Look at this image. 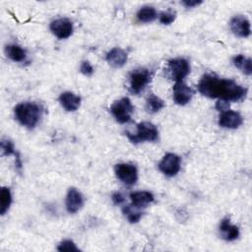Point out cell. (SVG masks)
I'll return each mask as SVG.
<instances>
[{
	"label": "cell",
	"mask_w": 252,
	"mask_h": 252,
	"mask_svg": "<svg viewBox=\"0 0 252 252\" xmlns=\"http://www.w3.org/2000/svg\"><path fill=\"white\" fill-rule=\"evenodd\" d=\"M12 203V194L8 187H2L0 191V213L5 215Z\"/></svg>",
	"instance_id": "603a6c76"
},
{
	"label": "cell",
	"mask_w": 252,
	"mask_h": 252,
	"mask_svg": "<svg viewBox=\"0 0 252 252\" xmlns=\"http://www.w3.org/2000/svg\"><path fill=\"white\" fill-rule=\"evenodd\" d=\"M229 106V103L227 101H223V100H219L216 104V108L220 111H224L227 110Z\"/></svg>",
	"instance_id": "f546056e"
},
{
	"label": "cell",
	"mask_w": 252,
	"mask_h": 252,
	"mask_svg": "<svg viewBox=\"0 0 252 252\" xmlns=\"http://www.w3.org/2000/svg\"><path fill=\"white\" fill-rule=\"evenodd\" d=\"M65 204H66L67 211L70 214H75L83 207L84 197L79 190L72 187L68 190Z\"/></svg>",
	"instance_id": "4fadbf2b"
},
{
	"label": "cell",
	"mask_w": 252,
	"mask_h": 252,
	"mask_svg": "<svg viewBox=\"0 0 252 252\" xmlns=\"http://www.w3.org/2000/svg\"><path fill=\"white\" fill-rule=\"evenodd\" d=\"M198 91L210 98H219L223 101H239L245 98L247 89L230 79L219 78L206 74L198 83Z\"/></svg>",
	"instance_id": "6da1fadb"
},
{
	"label": "cell",
	"mask_w": 252,
	"mask_h": 252,
	"mask_svg": "<svg viewBox=\"0 0 252 252\" xmlns=\"http://www.w3.org/2000/svg\"><path fill=\"white\" fill-rule=\"evenodd\" d=\"M130 199L133 206L142 209L154 202V195L149 191H136L130 194Z\"/></svg>",
	"instance_id": "e0dca14e"
},
{
	"label": "cell",
	"mask_w": 252,
	"mask_h": 252,
	"mask_svg": "<svg viewBox=\"0 0 252 252\" xmlns=\"http://www.w3.org/2000/svg\"><path fill=\"white\" fill-rule=\"evenodd\" d=\"M168 69L171 79L181 82L190 73V64L185 58H174L168 61Z\"/></svg>",
	"instance_id": "8992f818"
},
{
	"label": "cell",
	"mask_w": 252,
	"mask_h": 252,
	"mask_svg": "<svg viewBox=\"0 0 252 252\" xmlns=\"http://www.w3.org/2000/svg\"><path fill=\"white\" fill-rule=\"evenodd\" d=\"M5 53L8 58L15 62H23L26 60V50L18 44H9L5 47Z\"/></svg>",
	"instance_id": "ac0fdd59"
},
{
	"label": "cell",
	"mask_w": 252,
	"mask_h": 252,
	"mask_svg": "<svg viewBox=\"0 0 252 252\" xmlns=\"http://www.w3.org/2000/svg\"><path fill=\"white\" fill-rule=\"evenodd\" d=\"M110 112L118 123L124 124L130 121L132 113L134 112V106L128 97H122L115 100L110 106Z\"/></svg>",
	"instance_id": "5b68a950"
},
{
	"label": "cell",
	"mask_w": 252,
	"mask_h": 252,
	"mask_svg": "<svg viewBox=\"0 0 252 252\" xmlns=\"http://www.w3.org/2000/svg\"><path fill=\"white\" fill-rule=\"evenodd\" d=\"M137 18L142 23H151L158 18V13L154 7L144 6L138 11Z\"/></svg>",
	"instance_id": "ffe728a7"
},
{
	"label": "cell",
	"mask_w": 252,
	"mask_h": 252,
	"mask_svg": "<svg viewBox=\"0 0 252 252\" xmlns=\"http://www.w3.org/2000/svg\"><path fill=\"white\" fill-rule=\"evenodd\" d=\"M165 106L164 101L158 97V95L152 94L148 98H147V102H146V109L148 110V112L150 113H156L158 111H159L160 109H162Z\"/></svg>",
	"instance_id": "44dd1931"
},
{
	"label": "cell",
	"mask_w": 252,
	"mask_h": 252,
	"mask_svg": "<svg viewBox=\"0 0 252 252\" xmlns=\"http://www.w3.org/2000/svg\"><path fill=\"white\" fill-rule=\"evenodd\" d=\"M243 123V118L239 112L233 110L221 111L219 116V125L226 129H236Z\"/></svg>",
	"instance_id": "7c38bea8"
},
{
	"label": "cell",
	"mask_w": 252,
	"mask_h": 252,
	"mask_svg": "<svg viewBox=\"0 0 252 252\" xmlns=\"http://www.w3.org/2000/svg\"><path fill=\"white\" fill-rule=\"evenodd\" d=\"M1 151H2V156H11V155H16L15 147L12 141L8 139H3L1 141Z\"/></svg>",
	"instance_id": "cb8c5ba5"
},
{
	"label": "cell",
	"mask_w": 252,
	"mask_h": 252,
	"mask_svg": "<svg viewBox=\"0 0 252 252\" xmlns=\"http://www.w3.org/2000/svg\"><path fill=\"white\" fill-rule=\"evenodd\" d=\"M49 29L51 32L59 39H65L73 33V23L67 18H60L50 23Z\"/></svg>",
	"instance_id": "9c48e42d"
},
{
	"label": "cell",
	"mask_w": 252,
	"mask_h": 252,
	"mask_svg": "<svg viewBox=\"0 0 252 252\" xmlns=\"http://www.w3.org/2000/svg\"><path fill=\"white\" fill-rule=\"evenodd\" d=\"M80 72H81L83 75H85V76H91V75H93V73H94V67L92 66V64H91L89 61L85 60V61H83V62L81 63Z\"/></svg>",
	"instance_id": "4316f807"
},
{
	"label": "cell",
	"mask_w": 252,
	"mask_h": 252,
	"mask_svg": "<svg viewBox=\"0 0 252 252\" xmlns=\"http://www.w3.org/2000/svg\"><path fill=\"white\" fill-rule=\"evenodd\" d=\"M126 136L134 144L142 143L145 141L155 142L158 139V131L153 123L141 122L137 124L136 133L126 132Z\"/></svg>",
	"instance_id": "3957f363"
},
{
	"label": "cell",
	"mask_w": 252,
	"mask_h": 252,
	"mask_svg": "<svg viewBox=\"0 0 252 252\" xmlns=\"http://www.w3.org/2000/svg\"><path fill=\"white\" fill-rule=\"evenodd\" d=\"M111 200H112V202H113L115 205H120V204L124 203L125 198H124V196H123L120 192H115V193L112 194Z\"/></svg>",
	"instance_id": "83f0119b"
},
{
	"label": "cell",
	"mask_w": 252,
	"mask_h": 252,
	"mask_svg": "<svg viewBox=\"0 0 252 252\" xmlns=\"http://www.w3.org/2000/svg\"><path fill=\"white\" fill-rule=\"evenodd\" d=\"M233 65L241 70L245 75L250 76L252 73V61L250 58L245 57L242 54H237L232 58Z\"/></svg>",
	"instance_id": "d6986e66"
},
{
	"label": "cell",
	"mask_w": 252,
	"mask_h": 252,
	"mask_svg": "<svg viewBox=\"0 0 252 252\" xmlns=\"http://www.w3.org/2000/svg\"><path fill=\"white\" fill-rule=\"evenodd\" d=\"M128 60V55L125 50L119 47H114L110 49L106 54V61L112 68L123 67Z\"/></svg>",
	"instance_id": "5bb4252c"
},
{
	"label": "cell",
	"mask_w": 252,
	"mask_h": 252,
	"mask_svg": "<svg viewBox=\"0 0 252 252\" xmlns=\"http://www.w3.org/2000/svg\"><path fill=\"white\" fill-rule=\"evenodd\" d=\"M203 1L201 0H183L182 4L187 7V8H193V7H197L200 4H202Z\"/></svg>",
	"instance_id": "f1b7e54d"
},
{
	"label": "cell",
	"mask_w": 252,
	"mask_h": 252,
	"mask_svg": "<svg viewBox=\"0 0 252 252\" xmlns=\"http://www.w3.org/2000/svg\"><path fill=\"white\" fill-rule=\"evenodd\" d=\"M181 158L179 156L168 153L163 156L161 160L158 163L159 170L166 176H174L180 170Z\"/></svg>",
	"instance_id": "ba28073f"
},
{
	"label": "cell",
	"mask_w": 252,
	"mask_h": 252,
	"mask_svg": "<svg viewBox=\"0 0 252 252\" xmlns=\"http://www.w3.org/2000/svg\"><path fill=\"white\" fill-rule=\"evenodd\" d=\"M59 102L66 111H75L80 107L81 97L72 92H64L59 96Z\"/></svg>",
	"instance_id": "2e32d148"
},
{
	"label": "cell",
	"mask_w": 252,
	"mask_h": 252,
	"mask_svg": "<svg viewBox=\"0 0 252 252\" xmlns=\"http://www.w3.org/2000/svg\"><path fill=\"white\" fill-rule=\"evenodd\" d=\"M116 177L126 185H133L138 179V170L131 163H117L114 166Z\"/></svg>",
	"instance_id": "52a82bcc"
},
{
	"label": "cell",
	"mask_w": 252,
	"mask_h": 252,
	"mask_svg": "<svg viewBox=\"0 0 252 252\" xmlns=\"http://www.w3.org/2000/svg\"><path fill=\"white\" fill-rule=\"evenodd\" d=\"M14 114L20 124L29 129H33L41 118L42 107L38 103L26 101L16 105Z\"/></svg>",
	"instance_id": "7a4b0ae2"
},
{
	"label": "cell",
	"mask_w": 252,
	"mask_h": 252,
	"mask_svg": "<svg viewBox=\"0 0 252 252\" xmlns=\"http://www.w3.org/2000/svg\"><path fill=\"white\" fill-rule=\"evenodd\" d=\"M220 233L224 240L232 241L238 238L239 228L236 225L232 224L228 218H224L220 223Z\"/></svg>",
	"instance_id": "9a60e30c"
},
{
	"label": "cell",
	"mask_w": 252,
	"mask_h": 252,
	"mask_svg": "<svg viewBox=\"0 0 252 252\" xmlns=\"http://www.w3.org/2000/svg\"><path fill=\"white\" fill-rule=\"evenodd\" d=\"M153 78V73L146 68L133 70L129 76V89L134 94H138L150 84Z\"/></svg>",
	"instance_id": "277c9868"
},
{
	"label": "cell",
	"mask_w": 252,
	"mask_h": 252,
	"mask_svg": "<svg viewBox=\"0 0 252 252\" xmlns=\"http://www.w3.org/2000/svg\"><path fill=\"white\" fill-rule=\"evenodd\" d=\"M229 27L231 32L238 37H248L251 33L250 22L242 15L234 16L229 22Z\"/></svg>",
	"instance_id": "8fae6325"
},
{
	"label": "cell",
	"mask_w": 252,
	"mask_h": 252,
	"mask_svg": "<svg viewBox=\"0 0 252 252\" xmlns=\"http://www.w3.org/2000/svg\"><path fill=\"white\" fill-rule=\"evenodd\" d=\"M175 18H176V13L171 10H168V11L162 12L159 15V22L162 25H170L175 21Z\"/></svg>",
	"instance_id": "d4e9b609"
},
{
	"label": "cell",
	"mask_w": 252,
	"mask_h": 252,
	"mask_svg": "<svg viewBox=\"0 0 252 252\" xmlns=\"http://www.w3.org/2000/svg\"><path fill=\"white\" fill-rule=\"evenodd\" d=\"M194 94V91L187 86L183 81L176 82L172 89V97L176 104L185 105L187 104Z\"/></svg>",
	"instance_id": "30bf717a"
},
{
	"label": "cell",
	"mask_w": 252,
	"mask_h": 252,
	"mask_svg": "<svg viewBox=\"0 0 252 252\" xmlns=\"http://www.w3.org/2000/svg\"><path fill=\"white\" fill-rule=\"evenodd\" d=\"M57 250L58 251H69V252L80 251L79 248L76 246V244L70 239H66V240H63L62 242H60V244L57 247Z\"/></svg>",
	"instance_id": "484cf974"
},
{
	"label": "cell",
	"mask_w": 252,
	"mask_h": 252,
	"mask_svg": "<svg viewBox=\"0 0 252 252\" xmlns=\"http://www.w3.org/2000/svg\"><path fill=\"white\" fill-rule=\"evenodd\" d=\"M122 212H123V215L126 217V219L128 220V221L131 223L138 222L143 216V213L139 210V208L133 205H127L123 207Z\"/></svg>",
	"instance_id": "7402d4cb"
}]
</instances>
